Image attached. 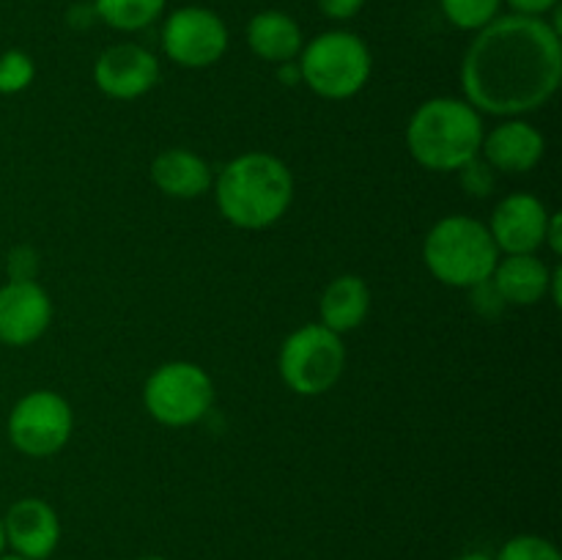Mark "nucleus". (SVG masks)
<instances>
[{"mask_svg":"<svg viewBox=\"0 0 562 560\" xmlns=\"http://www.w3.org/2000/svg\"><path fill=\"white\" fill-rule=\"evenodd\" d=\"M560 82V27L538 16L499 14L475 33L461 58V88L477 113L519 119L543 108Z\"/></svg>","mask_w":562,"mask_h":560,"instance_id":"nucleus-1","label":"nucleus"},{"mask_svg":"<svg viewBox=\"0 0 562 560\" xmlns=\"http://www.w3.org/2000/svg\"><path fill=\"white\" fill-rule=\"evenodd\" d=\"M220 214L241 231H263L278 223L294 201L289 165L269 152H247L225 163L214 179Z\"/></svg>","mask_w":562,"mask_h":560,"instance_id":"nucleus-2","label":"nucleus"},{"mask_svg":"<svg viewBox=\"0 0 562 560\" xmlns=\"http://www.w3.org/2000/svg\"><path fill=\"white\" fill-rule=\"evenodd\" d=\"M486 130L483 119L467 99L434 97L417 104L406 124V148L426 170L450 173L461 170L481 154Z\"/></svg>","mask_w":562,"mask_h":560,"instance_id":"nucleus-3","label":"nucleus"},{"mask_svg":"<svg viewBox=\"0 0 562 560\" xmlns=\"http://www.w3.org/2000/svg\"><path fill=\"white\" fill-rule=\"evenodd\" d=\"M499 250L486 223L467 214L437 220L423 239V264L450 289H475L492 278Z\"/></svg>","mask_w":562,"mask_h":560,"instance_id":"nucleus-4","label":"nucleus"},{"mask_svg":"<svg viewBox=\"0 0 562 560\" xmlns=\"http://www.w3.org/2000/svg\"><path fill=\"white\" fill-rule=\"evenodd\" d=\"M300 80L316 97L340 102L351 99L368 86L373 71V55L366 38L351 31H324L305 42L300 60Z\"/></svg>","mask_w":562,"mask_h":560,"instance_id":"nucleus-5","label":"nucleus"},{"mask_svg":"<svg viewBox=\"0 0 562 560\" xmlns=\"http://www.w3.org/2000/svg\"><path fill=\"white\" fill-rule=\"evenodd\" d=\"M346 368L344 335L324 324H305L283 340L278 355V371L285 388L296 395H324L338 384Z\"/></svg>","mask_w":562,"mask_h":560,"instance_id":"nucleus-6","label":"nucleus"},{"mask_svg":"<svg viewBox=\"0 0 562 560\" xmlns=\"http://www.w3.org/2000/svg\"><path fill=\"white\" fill-rule=\"evenodd\" d=\"M214 382L198 362L170 360L154 368L143 384V406L157 423L184 428L212 412Z\"/></svg>","mask_w":562,"mask_h":560,"instance_id":"nucleus-7","label":"nucleus"},{"mask_svg":"<svg viewBox=\"0 0 562 560\" xmlns=\"http://www.w3.org/2000/svg\"><path fill=\"white\" fill-rule=\"evenodd\" d=\"M9 443L31 459H47L66 448L75 432V412L55 390H31L22 395L5 421Z\"/></svg>","mask_w":562,"mask_h":560,"instance_id":"nucleus-8","label":"nucleus"},{"mask_svg":"<svg viewBox=\"0 0 562 560\" xmlns=\"http://www.w3.org/2000/svg\"><path fill=\"white\" fill-rule=\"evenodd\" d=\"M228 25L206 5H181L162 22V49L181 69H209L228 49Z\"/></svg>","mask_w":562,"mask_h":560,"instance_id":"nucleus-9","label":"nucleus"},{"mask_svg":"<svg viewBox=\"0 0 562 560\" xmlns=\"http://www.w3.org/2000/svg\"><path fill=\"white\" fill-rule=\"evenodd\" d=\"M159 82V60L151 49L135 42H121L102 49L93 60V86L110 99L132 102Z\"/></svg>","mask_w":562,"mask_h":560,"instance_id":"nucleus-10","label":"nucleus"},{"mask_svg":"<svg viewBox=\"0 0 562 560\" xmlns=\"http://www.w3.org/2000/svg\"><path fill=\"white\" fill-rule=\"evenodd\" d=\"M552 212L547 203L532 192H510L494 206L488 220V234L497 245L499 256H519V253H538L547 242V225Z\"/></svg>","mask_w":562,"mask_h":560,"instance_id":"nucleus-11","label":"nucleus"},{"mask_svg":"<svg viewBox=\"0 0 562 560\" xmlns=\"http://www.w3.org/2000/svg\"><path fill=\"white\" fill-rule=\"evenodd\" d=\"M53 322V300L36 280H5L0 285V344L31 346Z\"/></svg>","mask_w":562,"mask_h":560,"instance_id":"nucleus-12","label":"nucleus"},{"mask_svg":"<svg viewBox=\"0 0 562 560\" xmlns=\"http://www.w3.org/2000/svg\"><path fill=\"white\" fill-rule=\"evenodd\" d=\"M5 547L27 560H47L58 549V511L42 497H22L3 516Z\"/></svg>","mask_w":562,"mask_h":560,"instance_id":"nucleus-13","label":"nucleus"},{"mask_svg":"<svg viewBox=\"0 0 562 560\" xmlns=\"http://www.w3.org/2000/svg\"><path fill=\"white\" fill-rule=\"evenodd\" d=\"M547 154V137L521 119H505L483 135L481 157L492 165L494 173H530Z\"/></svg>","mask_w":562,"mask_h":560,"instance_id":"nucleus-14","label":"nucleus"},{"mask_svg":"<svg viewBox=\"0 0 562 560\" xmlns=\"http://www.w3.org/2000/svg\"><path fill=\"white\" fill-rule=\"evenodd\" d=\"M552 278L554 269H549L538 253H519V256L499 258L492 272V285L505 305L530 307L547 300L552 291Z\"/></svg>","mask_w":562,"mask_h":560,"instance_id":"nucleus-15","label":"nucleus"},{"mask_svg":"<svg viewBox=\"0 0 562 560\" xmlns=\"http://www.w3.org/2000/svg\"><path fill=\"white\" fill-rule=\"evenodd\" d=\"M151 181L162 195L179 201H195L214 184V173L201 154L190 148H165L151 163Z\"/></svg>","mask_w":562,"mask_h":560,"instance_id":"nucleus-16","label":"nucleus"},{"mask_svg":"<svg viewBox=\"0 0 562 560\" xmlns=\"http://www.w3.org/2000/svg\"><path fill=\"white\" fill-rule=\"evenodd\" d=\"M245 38L252 55L278 66L300 58L302 47H305V33H302L300 22L278 9L258 11L256 16H250Z\"/></svg>","mask_w":562,"mask_h":560,"instance_id":"nucleus-17","label":"nucleus"},{"mask_svg":"<svg viewBox=\"0 0 562 560\" xmlns=\"http://www.w3.org/2000/svg\"><path fill=\"white\" fill-rule=\"evenodd\" d=\"M322 322L333 333H355L371 313V289L360 275H338L327 283L318 300Z\"/></svg>","mask_w":562,"mask_h":560,"instance_id":"nucleus-18","label":"nucleus"},{"mask_svg":"<svg viewBox=\"0 0 562 560\" xmlns=\"http://www.w3.org/2000/svg\"><path fill=\"white\" fill-rule=\"evenodd\" d=\"M93 14L121 33H137L165 14L168 0H91Z\"/></svg>","mask_w":562,"mask_h":560,"instance_id":"nucleus-19","label":"nucleus"},{"mask_svg":"<svg viewBox=\"0 0 562 560\" xmlns=\"http://www.w3.org/2000/svg\"><path fill=\"white\" fill-rule=\"evenodd\" d=\"M445 20L467 33H477L494 22L503 9V0H439Z\"/></svg>","mask_w":562,"mask_h":560,"instance_id":"nucleus-20","label":"nucleus"},{"mask_svg":"<svg viewBox=\"0 0 562 560\" xmlns=\"http://www.w3.org/2000/svg\"><path fill=\"white\" fill-rule=\"evenodd\" d=\"M36 64L25 49H5L0 55V97H14L31 88Z\"/></svg>","mask_w":562,"mask_h":560,"instance_id":"nucleus-21","label":"nucleus"},{"mask_svg":"<svg viewBox=\"0 0 562 560\" xmlns=\"http://www.w3.org/2000/svg\"><path fill=\"white\" fill-rule=\"evenodd\" d=\"M497 560H562V555L549 538L521 533V536L508 538V541L503 544Z\"/></svg>","mask_w":562,"mask_h":560,"instance_id":"nucleus-22","label":"nucleus"},{"mask_svg":"<svg viewBox=\"0 0 562 560\" xmlns=\"http://www.w3.org/2000/svg\"><path fill=\"white\" fill-rule=\"evenodd\" d=\"M459 173H461V187L467 190V195L486 198L488 192L494 190V181H497V173H494L492 165H488L481 154H477L475 159H470Z\"/></svg>","mask_w":562,"mask_h":560,"instance_id":"nucleus-23","label":"nucleus"},{"mask_svg":"<svg viewBox=\"0 0 562 560\" xmlns=\"http://www.w3.org/2000/svg\"><path fill=\"white\" fill-rule=\"evenodd\" d=\"M5 275H9V280H36L38 253L27 245L14 247L5 258Z\"/></svg>","mask_w":562,"mask_h":560,"instance_id":"nucleus-24","label":"nucleus"},{"mask_svg":"<svg viewBox=\"0 0 562 560\" xmlns=\"http://www.w3.org/2000/svg\"><path fill=\"white\" fill-rule=\"evenodd\" d=\"M318 11L333 22H349L366 9V0H316Z\"/></svg>","mask_w":562,"mask_h":560,"instance_id":"nucleus-25","label":"nucleus"},{"mask_svg":"<svg viewBox=\"0 0 562 560\" xmlns=\"http://www.w3.org/2000/svg\"><path fill=\"white\" fill-rule=\"evenodd\" d=\"M510 9V14L519 16H538V20H547L552 11H558L560 0H503Z\"/></svg>","mask_w":562,"mask_h":560,"instance_id":"nucleus-26","label":"nucleus"},{"mask_svg":"<svg viewBox=\"0 0 562 560\" xmlns=\"http://www.w3.org/2000/svg\"><path fill=\"white\" fill-rule=\"evenodd\" d=\"M543 247H549L554 256H560V250H562V217H560V212H552V217H549L547 242H543Z\"/></svg>","mask_w":562,"mask_h":560,"instance_id":"nucleus-27","label":"nucleus"},{"mask_svg":"<svg viewBox=\"0 0 562 560\" xmlns=\"http://www.w3.org/2000/svg\"><path fill=\"white\" fill-rule=\"evenodd\" d=\"M456 560H494L492 555H486V552H467V555H461V558H456Z\"/></svg>","mask_w":562,"mask_h":560,"instance_id":"nucleus-28","label":"nucleus"},{"mask_svg":"<svg viewBox=\"0 0 562 560\" xmlns=\"http://www.w3.org/2000/svg\"><path fill=\"white\" fill-rule=\"evenodd\" d=\"M5 549V533H3V516H0V555H3Z\"/></svg>","mask_w":562,"mask_h":560,"instance_id":"nucleus-29","label":"nucleus"},{"mask_svg":"<svg viewBox=\"0 0 562 560\" xmlns=\"http://www.w3.org/2000/svg\"><path fill=\"white\" fill-rule=\"evenodd\" d=\"M0 560H27V558H22V555H0Z\"/></svg>","mask_w":562,"mask_h":560,"instance_id":"nucleus-30","label":"nucleus"},{"mask_svg":"<svg viewBox=\"0 0 562 560\" xmlns=\"http://www.w3.org/2000/svg\"><path fill=\"white\" fill-rule=\"evenodd\" d=\"M140 560H165V558H159V555H146V558H140Z\"/></svg>","mask_w":562,"mask_h":560,"instance_id":"nucleus-31","label":"nucleus"}]
</instances>
